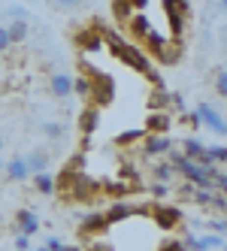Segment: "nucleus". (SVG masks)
Segmentation results:
<instances>
[{"label":"nucleus","mask_w":227,"mask_h":251,"mask_svg":"<svg viewBox=\"0 0 227 251\" xmlns=\"http://www.w3.org/2000/svg\"><path fill=\"white\" fill-rule=\"evenodd\" d=\"M212 164H227V146H206Z\"/></svg>","instance_id":"a878e982"},{"label":"nucleus","mask_w":227,"mask_h":251,"mask_svg":"<svg viewBox=\"0 0 227 251\" xmlns=\"http://www.w3.org/2000/svg\"><path fill=\"white\" fill-rule=\"evenodd\" d=\"M173 106H176V109H185V97L182 94H173Z\"/></svg>","instance_id":"4c0bfd02"},{"label":"nucleus","mask_w":227,"mask_h":251,"mask_svg":"<svg viewBox=\"0 0 227 251\" xmlns=\"http://www.w3.org/2000/svg\"><path fill=\"white\" fill-rule=\"evenodd\" d=\"M30 182H33V188H37V194H43V197L55 194V188H58V178L51 176V173H37Z\"/></svg>","instance_id":"2eb2a0df"},{"label":"nucleus","mask_w":227,"mask_h":251,"mask_svg":"<svg viewBox=\"0 0 227 251\" xmlns=\"http://www.w3.org/2000/svg\"><path fill=\"white\" fill-rule=\"evenodd\" d=\"M88 251H112V245H109V242H91Z\"/></svg>","instance_id":"c9c22d12"},{"label":"nucleus","mask_w":227,"mask_h":251,"mask_svg":"<svg viewBox=\"0 0 227 251\" xmlns=\"http://www.w3.org/2000/svg\"><path fill=\"white\" fill-rule=\"evenodd\" d=\"M3 170H6V160H3V157H0V173H3Z\"/></svg>","instance_id":"58836bf2"},{"label":"nucleus","mask_w":227,"mask_h":251,"mask_svg":"<svg viewBox=\"0 0 227 251\" xmlns=\"http://www.w3.org/2000/svg\"><path fill=\"white\" fill-rule=\"evenodd\" d=\"M51 3H55V6H61V9H76V6L82 3V0H51Z\"/></svg>","instance_id":"473e14b6"},{"label":"nucleus","mask_w":227,"mask_h":251,"mask_svg":"<svg viewBox=\"0 0 227 251\" xmlns=\"http://www.w3.org/2000/svg\"><path fill=\"white\" fill-rule=\"evenodd\" d=\"M97 127H100V109L97 106H85V109L79 112V133H82V139H88Z\"/></svg>","instance_id":"1a4fd4ad"},{"label":"nucleus","mask_w":227,"mask_h":251,"mask_svg":"<svg viewBox=\"0 0 227 251\" xmlns=\"http://www.w3.org/2000/svg\"><path fill=\"white\" fill-rule=\"evenodd\" d=\"M158 251H188V248H185L182 239H164V242L158 245Z\"/></svg>","instance_id":"cd10ccee"},{"label":"nucleus","mask_w":227,"mask_h":251,"mask_svg":"<svg viewBox=\"0 0 227 251\" xmlns=\"http://www.w3.org/2000/svg\"><path fill=\"white\" fill-rule=\"evenodd\" d=\"M151 194H154V197H164V194H167V185H161V182H154Z\"/></svg>","instance_id":"e433bc0d"},{"label":"nucleus","mask_w":227,"mask_h":251,"mask_svg":"<svg viewBox=\"0 0 227 251\" xmlns=\"http://www.w3.org/2000/svg\"><path fill=\"white\" fill-rule=\"evenodd\" d=\"M194 115H197V121L203 124L206 130H212V133H218V136H227V118L215 109L212 103H197V106H194Z\"/></svg>","instance_id":"7ed1b4c3"},{"label":"nucleus","mask_w":227,"mask_h":251,"mask_svg":"<svg viewBox=\"0 0 227 251\" xmlns=\"http://www.w3.org/2000/svg\"><path fill=\"white\" fill-rule=\"evenodd\" d=\"M15 248H19V251H30V236H27V233H19V236H15Z\"/></svg>","instance_id":"c756f323"},{"label":"nucleus","mask_w":227,"mask_h":251,"mask_svg":"<svg viewBox=\"0 0 227 251\" xmlns=\"http://www.w3.org/2000/svg\"><path fill=\"white\" fill-rule=\"evenodd\" d=\"M173 151V139L170 136H158V133H146L143 136V154L158 157V154H170Z\"/></svg>","instance_id":"0eeeda50"},{"label":"nucleus","mask_w":227,"mask_h":251,"mask_svg":"<svg viewBox=\"0 0 227 251\" xmlns=\"http://www.w3.org/2000/svg\"><path fill=\"white\" fill-rule=\"evenodd\" d=\"M12 46V40H9V30L6 27H0V51H6Z\"/></svg>","instance_id":"2f4dec72"},{"label":"nucleus","mask_w":227,"mask_h":251,"mask_svg":"<svg viewBox=\"0 0 227 251\" xmlns=\"http://www.w3.org/2000/svg\"><path fill=\"white\" fill-rule=\"evenodd\" d=\"M3 176L9 178V182H27V178L33 176V173H30V167H27V154H12V157L6 160Z\"/></svg>","instance_id":"423d86ee"},{"label":"nucleus","mask_w":227,"mask_h":251,"mask_svg":"<svg viewBox=\"0 0 227 251\" xmlns=\"http://www.w3.org/2000/svg\"><path fill=\"white\" fill-rule=\"evenodd\" d=\"M46 248H49V251H61V248H64V242H61L58 236H49V239H46Z\"/></svg>","instance_id":"72a5a7b5"},{"label":"nucleus","mask_w":227,"mask_h":251,"mask_svg":"<svg viewBox=\"0 0 227 251\" xmlns=\"http://www.w3.org/2000/svg\"><path fill=\"white\" fill-rule=\"evenodd\" d=\"M215 91L227 100V67L224 70H218V73H215Z\"/></svg>","instance_id":"bb28decb"},{"label":"nucleus","mask_w":227,"mask_h":251,"mask_svg":"<svg viewBox=\"0 0 227 251\" xmlns=\"http://www.w3.org/2000/svg\"><path fill=\"white\" fill-rule=\"evenodd\" d=\"M143 136H146V130H125V133L115 136V146H130V142L143 139Z\"/></svg>","instance_id":"393cba45"},{"label":"nucleus","mask_w":227,"mask_h":251,"mask_svg":"<svg viewBox=\"0 0 227 251\" xmlns=\"http://www.w3.org/2000/svg\"><path fill=\"white\" fill-rule=\"evenodd\" d=\"M106 227H109V221H106V215H103V212L85 215V218L79 221V233H82V236H97V233H103Z\"/></svg>","instance_id":"9d476101"},{"label":"nucleus","mask_w":227,"mask_h":251,"mask_svg":"<svg viewBox=\"0 0 227 251\" xmlns=\"http://www.w3.org/2000/svg\"><path fill=\"white\" fill-rule=\"evenodd\" d=\"M209 230H212V233H218V236H221V233H227V221H212V224H209Z\"/></svg>","instance_id":"f704fd0d"},{"label":"nucleus","mask_w":227,"mask_h":251,"mask_svg":"<svg viewBox=\"0 0 227 251\" xmlns=\"http://www.w3.org/2000/svg\"><path fill=\"white\" fill-rule=\"evenodd\" d=\"M127 27H130V30H133V33H136V37L143 40V43H149V40H151V33H154V27L149 25L146 15H133V19L127 22Z\"/></svg>","instance_id":"dca6fc26"},{"label":"nucleus","mask_w":227,"mask_h":251,"mask_svg":"<svg viewBox=\"0 0 227 251\" xmlns=\"http://www.w3.org/2000/svg\"><path fill=\"white\" fill-rule=\"evenodd\" d=\"M218 6H221V9H227V0H218Z\"/></svg>","instance_id":"ea45409f"},{"label":"nucleus","mask_w":227,"mask_h":251,"mask_svg":"<svg viewBox=\"0 0 227 251\" xmlns=\"http://www.w3.org/2000/svg\"><path fill=\"white\" fill-rule=\"evenodd\" d=\"M27 167H30L33 176H37V173H46V167H49V151H46V149L27 151Z\"/></svg>","instance_id":"f3484780"},{"label":"nucleus","mask_w":227,"mask_h":251,"mask_svg":"<svg viewBox=\"0 0 227 251\" xmlns=\"http://www.w3.org/2000/svg\"><path fill=\"white\" fill-rule=\"evenodd\" d=\"M179 55H182V43H179V40H173V43H167V46L158 51V61H161V64H176Z\"/></svg>","instance_id":"aec40b11"},{"label":"nucleus","mask_w":227,"mask_h":251,"mask_svg":"<svg viewBox=\"0 0 227 251\" xmlns=\"http://www.w3.org/2000/svg\"><path fill=\"white\" fill-rule=\"evenodd\" d=\"M103 27L100 22H94V25H88V27H82L79 33H76V46L79 49H85V51H97L100 46H103Z\"/></svg>","instance_id":"39448f33"},{"label":"nucleus","mask_w":227,"mask_h":251,"mask_svg":"<svg viewBox=\"0 0 227 251\" xmlns=\"http://www.w3.org/2000/svg\"><path fill=\"white\" fill-rule=\"evenodd\" d=\"M133 212H136V206H133V203L112 200V203H109V209L103 212V215H106V221H109V227H112V224H125L127 218H133Z\"/></svg>","instance_id":"6e6552de"},{"label":"nucleus","mask_w":227,"mask_h":251,"mask_svg":"<svg viewBox=\"0 0 227 251\" xmlns=\"http://www.w3.org/2000/svg\"><path fill=\"white\" fill-rule=\"evenodd\" d=\"M173 103V94L167 91V88H154V94L149 97V106L151 112H167V106Z\"/></svg>","instance_id":"a211bd4d"},{"label":"nucleus","mask_w":227,"mask_h":251,"mask_svg":"<svg viewBox=\"0 0 227 251\" xmlns=\"http://www.w3.org/2000/svg\"><path fill=\"white\" fill-rule=\"evenodd\" d=\"M15 227H19V233H27V236H33V233L40 230V218L33 209H19L15 212Z\"/></svg>","instance_id":"ddd939ff"},{"label":"nucleus","mask_w":227,"mask_h":251,"mask_svg":"<svg viewBox=\"0 0 227 251\" xmlns=\"http://www.w3.org/2000/svg\"><path fill=\"white\" fill-rule=\"evenodd\" d=\"M79 70H82V76L91 79V97H88V106H97V109L109 106V103L115 100V82H112V76L94 70L88 61H79Z\"/></svg>","instance_id":"f03ea898"},{"label":"nucleus","mask_w":227,"mask_h":251,"mask_svg":"<svg viewBox=\"0 0 227 251\" xmlns=\"http://www.w3.org/2000/svg\"><path fill=\"white\" fill-rule=\"evenodd\" d=\"M9 15H12V19H27V9H25L22 3H12V6H9Z\"/></svg>","instance_id":"7c9ffc66"},{"label":"nucleus","mask_w":227,"mask_h":251,"mask_svg":"<svg viewBox=\"0 0 227 251\" xmlns=\"http://www.w3.org/2000/svg\"><path fill=\"white\" fill-rule=\"evenodd\" d=\"M221 251H227V245H224V248H221Z\"/></svg>","instance_id":"37998d69"},{"label":"nucleus","mask_w":227,"mask_h":251,"mask_svg":"<svg viewBox=\"0 0 227 251\" xmlns=\"http://www.w3.org/2000/svg\"><path fill=\"white\" fill-rule=\"evenodd\" d=\"M73 94H79L85 103H88V97H91V79L88 76H76L73 79Z\"/></svg>","instance_id":"4be33fe9"},{"label":"nucleus","mask_w":227,"mask_h":251,"mask_svg":"<svg viewBox=\"0 0 227 251\" xmlns=\"http://www.w3.org/2000/svg\"><path fill=\"white\" fill-rule=\"evenodd\" d=\"M170 115L167 112H149V118H146V124H143V130L146 133H158V136H167V130H170Z\"/></svg>","instance_id":"4468645a"},{"label":"nucleus","mask_w":227,"mask_h":251,"mask_svg":"<svg viewBox=\"0 0 227 251\" xmlns=\"http://www.w3.org/2000/svg\"><path fill=\"white\" fill-rule=\"evenodd\" d=\"M49 91L55 94L58 100H67L70 94H73V76H67V73H51V76H49Z\"/></svg>","instance_id":"9b49d317"},{"label":"nucleus","mask_w":227,"mask_h":251,"mask_svg":"<svg viewBox=\"0 0 227 251\" xmlns=\"http://www.w3.org/2000/svg\"><path fill=\"white\" fill-rule=\"evenodd\" d=\"M103 46L109 49V55H112V58H118L125 67H130L133 73H139V76H151V73H154L151 58L146 55L143 49H136L133 43H127L118 30H109V27L103 30Z\"/></svg>","instance_id":"f257e3e1"},{"label":"nucleus","mask_w":227,"mask_h":251,"mask_svg":"<svg viewBox=\"0 0 227 251\" xmlns=\"http://www.w3.org/2000/svg\"><path fill=\"white\" fill-rule=\"evenodd\" d=\"M215 191H218L221 197H227V173H218V176H215Z\"/></svg>","instance_id":"c85d7f7f"},{"label":"nucleus","mask_w":227,"mask_h":251,"mask_svg":"<svg viewBox=\"0 0 227 251\" xmlns=\"http://www.w3.org/2000/svg\"><path fill=\"white\" fill-rule=\"evenodd\" d=\"M151 221L158 224V230H176L182 224V212L176 206H151Z\"/></svg>","instance_id":"20e7f679"},{"label":"nucleus","mask_w":227,"mask_h":251,"mask_svg":"<svg viewBox=\"0 0 227 251\" xmlns=\"http://www.w3.org/2000/svg\"><path fill=\"white\" fill-rule=\"evenodd\" d=\"M43 133H46L51 142H58V139L64 136V124H61V121H46V124H43Z\"/></svg>","instance_id":"b1692460"},{"label":"nucleus","mask_w":227,"mask_h":251,"mask_svg":"<svg viewBox=\"0 0 227 251\" xmlns=\"http://www.w3.org/2000/svg\"><path fill=\"white\" fill-rule=\"evenodd\" d=\"M185 248L188 251H212V248H224V242L218 233H206V236H188Z\"/></svg>","instance_id":"f8f14e48"},{"label":"nucleus","mask_w":227,"mask_h":251,"mask_svg":"<svg viewBox=\"0 0 227 251\" xmlns=\"http://www.w3.org/2000/svg\"><path fill=\"white\" fill-rule=\"evenodd\" d=\"M6 30H9V40H12V43H22V40L27 37V22H25V19H12V25H9Z\"/></svg>","instance_id":"412c9836"},{"label":"nucleus","mask_w":227,"mask_h":251,"mask_svg":"<svg viewBox=\"0 0 227 251\" xmlns=\"http://www.w3.org/2000/svg\"><path fill=\"white\" fill-rule=\"evenodd\" d=\"M133 0H112V15H115V22H130L133 19Z\"/></svg>","instance_id":"6ab92c4d"},{"label":"nucleus","mask_w":227,"mask_h":251,"mask_svg":"<svg viewBox=\"0 0 227 251\" xmlns=\"http://www.w3.org/2000/svg\"><path fill=\"white\" fill-rule=\"evenodd\" d=\"M151 176H154V182H161V185H167L170 178L176 176V170H173V164H154Z\"/></svg>","instance_id":"5701e85b"},{"label":"nucleus","mask_w":227,"mask_h":251,"mask_svg":"<svg viewBox=\"0 0 227 251\" xmlns=\"http://www.w3.org/2000/svg\"><path fill=\"white\" fill-rule=\"evenodd\" d=\"M30 251H49V248H46V245H43V248H30Z\"/></svg>","instance_id":"a19ab883"},{"label":"nucleus","mask_w":227,"mask_h":251,"mask_svg":"<svg viewBox=\"0 0 227 251\" xmlns=\"http://www.w3.org/2000/svg\"><path fill=\"white\" fill-rule=\"evenodd\" d=\"M0 151H3V136H0Z\"/></svg>","instance_id":"79ce46f5"}]
</instances>
